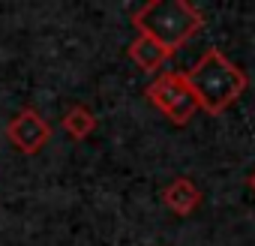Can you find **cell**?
Wrapping results in <instances>:
<instances>
[{
	"label": "cell",
	"mask_w": 255,
	"mask_h": 246,
	"mask_svg": "<svg viewBox=\"0 0 255 246\" xmlns=\"http://www.w3.org/2000/svg\"><path fill=\"white\" fill-rule=\"evenodd\" d=\"M183 75L198 99V108H204L207 114H222L225 108H231L249 84L246 72L216 48L204 51V57Z\"/></svg>",
	"instance_id": "obj_1"
},
{
	"label": "cell",
	"mask_w": 255,
	"mask_h": 246,
	"mask_svg": "<svg viewBox=\"0 0 255 246\" xmlns=\"http://www.w3.org/2000/svg\"><path fill=\"white\" fill-rule=\"evenodd\" d=\"M132 24L138 27L141 36H150L153 42L174 54L204 27V15L186 0H150L132 12Z\"/></svg>",
	"instance_id": "obj_2"
},
{
	"label": "cell",
	"mask_w": 255,
	"mask_h": 246,
	"mask_svg": "<svg viewBox=\"0 0 255 246\" xmlns=\"http://www.w3.org/2000/svg\"><path fill=\"white\" fill-rule=\"evenodd\" d=\"M147 99L174 123V126H183L189 123L198 111V99L186 81L183 72H162L156 75V81L147 84Z\"/></svg>",
	"instance_id": "obj_3"
},
{
	"label": "cell",
	"mask_w": 255,
	"mask_h": 246,
	"mask_svg": "<svg viewBox=\"0 0 255 246\" xmlns=\"http://www.w3.org/2000/svg\"><path fill=\"white\" fill-rule=\"evenodd\" d=\"M6 141L24 156H36L51 141V126L36 108H21L6 123Z\"/></svg>",
	"instance_id": "obj_4"
},
{
	"label": "cell",
	"mask_w": 255,
	"mask_h": 246,
	"mask_svg": "<svg viewBox=\"0 0 255 246\" xmlns=\"http://www.w3.org/2000/svg\"><path fill=\"white\" fill-rule=\"evenodd\" d=\"M162 201H165V207H168L171 213L189 216V213L201 204V192H198V186H195L189 177H177V180H171V183L165 186Z\"/></svg>",
	"instance_id": "obj_5"
},
{
	"label": "cell",
	"mask_w": 255,
	"mask_h": 246,
	"mask_svg": "<svg viewBox=\"0 0 255 246\" xmlns=\"http://www.w3.org/2000/svg\"><path fill=\"white\" fill-rule=\"evenodd\" d=\"M171 57V51H165L159 42H153L150 36H135L132 42H129V60L138 66V69H144V72H156L165 60Z\"/></svg>",
	"instance_id": "obj_6"
},
{
	"label": "cell",
	"mask_w": 255,
	"mask_h": 246,
	"mask_svg": "<svg viewBox=\"0 0 255 246\" xmlns=\"http://www.w3.org/2000/svg\"><path fill=\"white\" fill-rule=\"evenodd\" d=\"M63 129H66L69 138L84 141V138L96 129V117H93V111H90L87 105H72V108L63 114Z\"/></svg>",
	"instance_id": "obj_7"
},
{
	"label": "cell",
	"mask_w": 255,
	"mask_h": 246,
	"mask_svg": "<svg viewBox=\"0 0 255 246\" xmlns=\"http://www.w3.org/2000/svg\"><path fill=\"white\" fill-rule=\"evenodd\" d=\"M249 189H252V192H255V171H252V174H249Z\"/></svg>",
	"instance_id": "obj_8"
}]
</instances>
